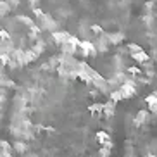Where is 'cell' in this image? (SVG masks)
Listing matches in <instances>:
<instances>
[{
	"mask_svg": "<svg viewBox=\"0 0 157 157\" xmlns=\"http://www.w3.org/2000/svg\"><path fill=\"white\" fill-rule=\"evenodd\" d=\"M117 97L79 57L59 54L33 67L9 105L19 157H111Z\"/></svg>",
	"mask_w": 157,
	"mask_h": 157,
	"instance_id": "6da1fadb",
	"label": "cell"
},
{
	"mask_svg": "<svg viewBox=\"0 0 157 157\" xmlns=\"http://www.w3.org/2000/svg\"><path fill=\"white\" fill-rule=\"evenodd\" d=\"M33 17L62 52L93 57L126 38L135 0H28Z\"/></svg>",
	"mask_w": 157,
	"mask_h": 157,
	"instance_id": "7a4b0ae2",
	"label": "cell"
},
{
	"mask_svg": "<svg viewBox=\"0 0 157 157\" xmlns=\"http://www.w3.org/2000/svg\"><path fill=\"white\" fill-rule=\"evenodd\" d=\"M45 52V31L35 17L7 14L0 17V62L7 69H23Z\"/></svg>",
	"mask_w": 157,
	"mask_h": 157,
	"instance_id": "3957f363",
	"label": "cell"
},
{
	"mask_svg": "<svg viewBox=\"0 0 157 157\" xmlns=\"http://www.w3.org/2000/svg\"><path fill=\"white\" fill-rule=\"evenodd\" d=\"M124 157H157V90L145 95L129 114Z\"/></svg>",
	"mask_w": 157,
	"mask_h": 157,
	"instance_id": "277c9868",
	"label": "cell"
},
{
	"mask_svg": "<svg viewBox=\"0 0 157 157\" xmlns=\"http://www.w3.org/2000/svg\"><path fill=\"white\" fill-rule=\"evenodd\" d=\"M140 35L148 59L157 69V0H145L142 4Z\"/></svg>",
	"mask_w": 157,
	"mask_h": 157,
	"instance_id": "5b68a950",
	"label": "cell"
},
{
	"mask_svg": "<svg viewBox=\"0 0 157 157\" xmlns=\"http://www.w3.org/2000/svg\"><path fill=\"white\" fill-rule=\"evenodd\" d=\"M10 88H12V81L9 78L7 67L0 62V124H2V119L10 105Z\"/></svg>",
	"mask_w": 157,
	"mask_h": 157,
	"instance_id": "8992f818",
	"label": "cell"
},
{
	"mask_svg": "<svg viewBox=\"0 0 157 157\" xmlns=\"http://www.w3.org/2000/svg\"><path fill=\"white\" fill-rule=\"evenodd\" d=\"M0 157H19L12 143L0 140Z\"/></svg>",
	"mask_w": 157,
	"mask_h": 157,
	"instance_id": "52a82bcc",
	"label": "cell"
},
{
	"mask_svg": "<svg viewBox=\"0 0 157 157\" xmlns=\"http://www.w3.org/2000/svg\"><path fill=\"white\" fill-rule=\"evenodd\" d=\"M17 4H19V0H0V17L10 14L17 7Z\"/></svg>",
	"mask_w": 157,
	"mask_h": 157,
	"instance_id": "ba28073f",
	"label": "cell"
}]
</instances>
